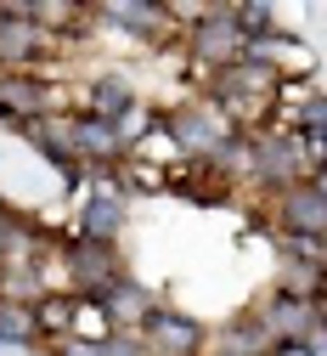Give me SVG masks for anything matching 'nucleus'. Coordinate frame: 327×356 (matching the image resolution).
Returning <instances> with one entry per match:
<instances>
[{
  "label": "nucleus",
  "mask_w": 327,
  "mask_h": 356,
  "mask_svg": "<svg viewBox=\"0 0 327 356\" xmlns=\"http://www.w3.org/2000/svg\"><path fill=\"white\" fill-rule=\"evenodd\" d=\"M135 102V85L124 79V74H90L85 85H79V102H74V113H97V119H108V124H119Z\"/></svg>",
  "instance_id": "nucleus-12"
},
{
  "label": "nucleus",
  "mask_w": 327,
  "mask_h": 356,
  "mask_svg": "<svg viewBox=\"0 0 327 356\" xmlns=\"http://www.w3.org/2000/svg\"><path fill=\"white\" fill-rule=\"evenodd\" d=\"M265 356H316V345H310V339H276Z\"/></svg>",
  "instance_id": "nucleus-21"
},
{
  "label": "nucleus",
  "mask_w": 327,
  "mask_h": 356,
  "mask_svg": "<svg viewBox=\"0 0 327 356\" xmlns=\"http://www.w3.org/2000/svg\"><path fill=\"white\" fill-rule=\"evenodd\" d=\"M249 147H254L249 187H260L265 198H271V193H288V187H299V181H310V170H316L310 147L294 136V130H283V124L249 130Z\"/></svg>",
  "instance_id": "nucleus-2"
},
{
  "label": "nucleus",
  "mask_w": 327,
  "mask_h": 356,
  "mask_svg": "<svg viewBox=\"0 0 327 356\" xmlns=\"http://www.w3.org/2000/svg\"><path fill=\"white\" fill-rule=\"evenodd\" d=\"M34 323H40V339H45V345L68 339V334H74V294H68V289H51V294L34 305Z\"/></svg>",
  "instance_id": "nucleus-17"
},
{
  "label": "nucleus",
  "mask_w": 327,
  "mask_h": 356,
  "mask_svg": "<svg viewBox=\"0 0 327 356\" xmlns=\"http://www.w3.org/2000/svg\"><path fill=\"white\" fill-rule=\"evenodd\" d=\"M271 289H283V294H299V300H316L327 289V266H305V260H283V272H276Z\"/></svg>",
  "instance_id": "nucleus-18"
},
{
  "label": "nucleus",
  "mask_w": 327,
  "mask_h": 356,
  "mask_svg": "<svg viewBox=\"0 0 327 356\" xmlns=\"http://www.w3.org/2000/svg\"><path fill=\"white\" fill-rule=\"evenodd\" d=\"M97 305H102L108 328H142V323H147V311H153L158 300H153V289H147L142 277L130 272V277H119V283H113V289H108Z\"/></svg>",
  "instance_id": "nucleus-13"
},
{
  "label": "nucleus",
  "mask_w": 327,
  "mask_h": 356,
  "mask_svg": "<svg viewBox=\"0 0 327 356\" xmlns=\"http://www.w3.org/2000/svg\"><path fill=\"white\" fill-rule=\"evenodd\" d=\"M310 181H316V187L327 193V164H321V170H310Z\"/></svg>",
  "instance_id": "nucleus-23"
},
{
  "label": "nucleus",
  "mask_w": 327,
  "mask_h": 356,
  "mask_svg": "<svg viewBox=\"0 0 327 356\" xmlns=\"http://www.w3.org/2000/svg\"><path fill=\"white\" fill-rule=\"evenodd\" d=\"M271 227L276 232H294V238H327V193L316 181H299L288 193H271Z\"/></svg>",
  "instance_id": "nucleus-9"
},
{
  "label": "nucleus",
  "mask_w": 327,
  "mask_h": 356,
  "mask_svg": "<svg viewBox=\"0 0 327 356\" xmlns=\"http://www.w3.org/2000/svg\"><path fill=\"white\" fill-rule=\"evenodd\" d=\"M102 356H153V350H147V339L135 334V328H113L102 339Z\"/></svg>",
  "instance_id": "nucleus-19"
},
{
  "label": "nucleus",
  "mask_w": 327,
  "mask_h": 356,
  "mask_svg": "<svg viewBox=\"0 0 327 356\" xmlns=\"http://www.w3.org/2000/svg\"><path fill=\"white\" fill-rule=\"evenodd\" d=\"M215 356H220V350H215Z\"/></svg>",
  "instance_id": "nucleus-25"
},
{
  "label": "nucleus",
  "mask_w": 327,
  "mask_h": 356,
  "mask_svg": "<svg viewBox=\"0 0 327 356\" xmlns=\"http://www.w3.org/2000/svg\"><path fill=\"white\" fill-rule=\"evenodd\" d=\"M102 23H119L130 40H147V46H158L164 29L181 23V6H158V0H102V6H90Z\"/></svg>",
  "instance_id": "nucleus-10"
},
{
  "label": "nucleus",
  "mask_w": 327,
  "mask_h": 356,
  "mask_svg": "<svg viewBox=\"0 0 327 356\" xmlns=\"http://www.w3.org/2000/svg\"><path fill=\"white\" fill-rule=\"evenodd\" d=\"M158 136L169 142L175 164H209L231 136H243L237 119L226 108H215L209 97H192V102H175V108H158Z\"/></svg>",
  "instance_id": "nucleus-1"
},
{
  "label": "nucleus",
  "mask_w": 327,
  "mask_h": 356,
  "mask_svg": "<svg viewBox=\"0 0 327 356\" xmlns=\"http://www.w3.org/2000/svg\"><path fill=\"white\" fill-rule=\"evenodd\" d=\"M45 356H102V345H90V339H57V345H45Z\"/></svg>",
  "instance_id": "nucleus-20"
},
{
  "label": "nucleus",
  "mask_w": 327,
  "mask_h": 356,
  "mask_svg": "<svg viewBox=\"0 0 327 356\" xmlns=\"http://www.w3.org/2000/svg\"><path fill=\"white\" fill-rule=\"evenodd\" d=\"M62 136L74 147V159L90 170V175H108V170H124L130 164V142L119 136V124L97 119V113H62Z\"/></svg>",
  "instance_id": "nucleus-6"
},
{
  "label": "nucleus",
  "mask_w": 327,
  "mask_h": 356,
  "mask_svg": "<svg viewBox=\"0 0 327 356\" xmlns=\"http://www.w3.org/2000/svg\"><path fill=\"white\" fill-rule=\"evenodd\" d=\"M0 209H6V204H0Z\"/></svg>",
  "instance_id": "nucleus-24"
},
{
  "label": "nucleus",
  "mask_w": 327,
  "mask_h": 356,
  "mask_svg": "<svg viewBox=\"0 0 327 356\" xmlns=\"http://www.w3.org/2000/svg\"><path fill=\"white\" fill-rule=\"evenodd\" d=\"M254 317H260V328L271 334V345H276V339H310V328H316V300H299V294L271 289V294L254 305Z\"/></svg>",
  "instance_id": "nucleus-11"
},
{
  "label": "nucleus",
  "mask_w": 327,
  "mask_h": 356,
  "mask_svg": "<svg viewBox=\"0 0 327 356\" xmlns=\"http://www.w3.org/2000/svg\"><path fill=\"white\" fill-rule=\"evenodd\" d=\"M62 40L34 17V6H0V74H40Z\"/></svg>",
  "instance_id": "nucleus-5"
},
{
  "label": "nucleus",
  "mask_w": 327,
  "mask_h": 356,
  "mask_svg": "<svg viewBox=\"0 0 327 356\" xmlns=\"http://www.w3.org/2000/svg\"><path fill=\"white\" fill-rule=\"evenodd\" d=\"M283 130H294V136L310 147V159H316V170L327 164V91H316V85H305V97H299V113L283 124Z\"/></svg>",
  "instance_id": "nucleus-14"
},
{
  "label": "nucleus",
  "mask_w": 327,
  "mask_h": 356,
  "mask_svg": "<svg viewBox=\"0 0 327 356\" xmlns=\"http://www.w3.org/2000/svg\"><path fill=\"white\" fill-rule=\"evenodd\" d=\"M181 46H186V57H192V63L203 68V79H209V74H220V68L237 63L249 40H243L237 12H231V6H198V12H186Z\"/></svg>",
  "instance_id": "nucleus-4"
},
{
  "label": "nucleus",
  "mask_w": 327,
  "mask_h": 356,
  "mask_svg": "<svg viewBox=\"0 0 327 356\" xmlns=\"http://www.w3.org/2000/svg\"><path fill=\"white\" fill-rule=\"evenodd\" d=\"M0 345H23V350H40V323H34V305L23 300H6L0 294Z\"/></svg>",
  "instance_id": "nucleus-16"
},
{
  "label": "nucleus",
  "mask_w": 327,
  "mask_h": 356,
  "mask_svg": "<svg viewBox=\"0 0 327 356\" xmlns=\"http://www.w3.org/2000/svg\"><path fill=\"white\" fill-rule=\"evenodd\" d=\"M147 339V350L153 356H209L203 345H209V328L192 317V311H181V305H153L147 311V323L135 328Z\"/></svg>",
  "instance_id": "nucleus-8"
},
{
  "label": "nucleus",
  "mask_w": 327,
  "mask_h": 356,
  "mask_svg": "<svg viewBox=\"0 0 327 356\" xmlns=\"http://www.w3.org/2000/svg\"><path fill=\"white\" fill-rule=\"evenodd\" d=\"M316 323H321V328H327V289H321V294H316Z\"/></svg>",
  "instance_id": "nucleus-22"
},
{
  "label": "nucleus",
  "mask_w": 327,
  "mask_h": 356,
  "mask_svg": "<svg viewBox=\"0 0 327 356\" xmlns=\"http://www.w3.org/2000/svg\"><path fill=\"white\" fill-rule=\"evenodd\" d=\"M124 227H130V187L124 181H90V193H79V209H74V238L119 243Z\"/></svg>",
  "instance_id": "nucleus-7"
},
{
  "label": "nucleus",
  "mask_w": 327,
  "mask_h": 356,
  "mask_svg": "<svg viewBox=\"0 0 327 356\" xmlns=\"http://www.w3.org/2000/svg\"><path fill=\"white\" fill-rule=\"evenodd\" d=\"M57 277L74 300H102L119 277H130V266L119 243H90V238H57Z\"/></svg>",
  "instance_id": "nucleus-3"
},
{
  "label": "nucleus",
  "mask_w": 327,
  "mask_h": 356,
  "mask_svg": "<svg viewBox=\"0 0 327 356\" xmlns=\"http://www.w3.org/2000/svg\"><path fill=\"white\" fill-rule=\"evenodd\" d=\"M265 350H271V334L260 328L254 311H243L220 328V356H265Z\"/></svg>",
  "instance_id": "nucleus-15"
}]
</instances>
